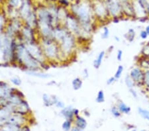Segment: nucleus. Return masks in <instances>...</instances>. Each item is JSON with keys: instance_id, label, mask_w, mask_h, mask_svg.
<instances>
[{"instance_id": "1", "label": "nucleus", "mask_w": 149, "mask_h": 131, "mask_svg": "<svg viewBox=\"0 0 149 131\" xmlns=\"http://www.w3.org/2000/svg\"><path fill=\"white\" fill-rule=\"evenodd\" d=\"M15 64L26 71L42 70L40 64L28 52L25 43L18 42L15 54Z\"/></svg>"}, {"instance_id": "2", "label": "nucleus", "mask_w": 149, "mask_h": 131, "mask_svg": "<svg viewBox=\"0 0 149 131\" xmlns=\"http://www.w3.org/2000/svg\"><path fill=\"white\" fill-rule=\"evenodd\" d=\"M38 40L47 61L50 65L61 64L67 62L62 56L58 44L53 39L40 38Z\"/></svg>"}, {"instance_id": "3", "label": "nucleus", "mask_w": 149, "mask_h": 131, "mask_svg": "<svg viewBox=\"0 0 149 131\" xmlns=\"http://www.w3.org/2000/svg\"><path fill=\"white\" fill-rule=\"evenodd\" d=\"M72 14L79 21L80 25H92L93 8L88 1H80L72 6Z\"/></svg>"}, {"instance_id": "4", "label": "nucleus", "mask_w": 149, "mask_h": 131, "mask_svg": "<svg viewBox=\"0 0 149 131\" xmlns=\"http://www.w3.org/2000/svg\"><path fill=\"white\" fill-rule=\"evenodd\" d=\"M58 44L62 56L66 61L73 56L78 44L77 38L70 32Z\"/></svg>"}, {"instance_id": "5", "label": "nucleus", "mask_w": 149, "mask_h": 131, "mask_svg": "<svg viewBox=\"0 0 149 131\" xmlns=\"http://www.w3.org/2000/svg\"><path fill=\"white\" fill-rule=\"evenodd\" d=\"M25 44L31 55L40 64L42 70H47L49 68L50 64L47 61V59L44 55L42 48L39 43V40L29 42V43H25Z\"/></svg>"}, {"instance_id": "6", "label": "nucleus", "mask_w": 149, "mask_h": 131, "mask_svg": "<svg viewBox=\"0 0 149 131\" xmlns=\"http://www.w3.org/2000/svg\"><path fill=\"white\" fill-rule=\"evenodd\" d=\"M16 40H17V42H23V43L38 41V36L37 30L24 24Z\"/></svg>"}, {"instance_id": "7", "label": "nucleus", "mask_w": 149, "mask_h": 131, "mask_svg": "<svg viewBox=\"0 0 149 131\" xmlns=\"http://www.w3.org/2000/svg\"><path fill=\"white\" fill-rule=\"evenodd\" d=\"M63 26H64L66 29L75 36L76 38L80 37L81 33L80 23L75 17V16H74L72 13H69Z\"/></svg>"}, {"instance_id": "8", "label": "nucleus", "mask_w": 149, "mask_h": 131, "mask_svg": "<svg viewBox=\"0 0 149 131\" xmlns=\"http://www.w3.org/2000/svg\"><path fill=\"white\" fill-rule=\"evenodd\" d=\"M105 6L107 7L109 16L113 19L118 18L123 11L121 4L119 0H106Z\"/></svg>"}, {"instance_id": "9", "label": "nucleus", "mask_w": 149, "mask_h": 131, "mask_svg": "<svg viewBox=\"0 0 149 131\" xmlns=\"http://www.w3.org/2000/svg\"><path fill=\"white\" fill-rule=\"evenodd\" d=\"M93 11L96 17L95 19H97L100 21H105L109 16L105 4H103L100 1L96 2L93 5Z\"/></svg>"}, {"instance_id": "10", "label": "nucleus", "mask_w": 149, "mask_h": 131, "mask_svg": "<svg viewBox=\"0 0 149 131\" xmlns=\"http://www.w3.org/2000/svg\"><path fill=\"white\" fill-rule=\"evenodd\" d=\"M129 76L134 81L135 85L144 86V70L140 66L132 69L129 73Z\"/></svg>"}, {"instance_id": "11", "label": "nucleus", "mask_w": 149, "mask_h": 131, "mask_svg": "<svg viewBox=\"0 0 149 131\" xmlns=\"http://www.w3.org/2000/svg\"><path fill=\"white\" fill-rule=\"evenodd\" d=\"M11 107L13 109V113H18L23 115L28 116L31 113L30 106L25 98L21 100L20 103L17 105L16 106Z\"/></svg>"}, {"instance_id": "12", "label": "nucleus", "mask_w": 149, "mask_h": 131, "mask_svg": "<svg viewBox=\"0 0 149 131\" xmlns=\"http://www.w3.org/2000/svg\"><path fill=\"white\" fill-rule=\"evenodd\" d=\"M27 115H23L21 114L18 113H13L9 118L8 123L9 124H13V125H16L20 127H23L24 125H26L27 124Z\"/></svg>"}, {"instance_id": "13", "label": "nucleus", "mask_w": 149, "mask_h": 131, "mask_svg": "<svg viewBox=\"0 0 149 131\" xmlns=\"http://www.w3.org/2000/svg\"><path fill=\"white\" fill-rule=\"evenodd\" d=\"M61 115L65 119V120H69L74 121L75 119V115H74V108L72 106H67L64 108L61 109Z\"/></svg>"}, {"instance_id": "14", "label": "nucleus", "mask_w": 149, "mask_h": 131, "mask_svg": "<svg viewBox=\"0 0 149 131\" xmlns=\"http://www.w3.org/2000/svg\"><path fill=\"white\" fill-rule=\"evenodd\" d=\"M42 103L45 107H49L54 105L59 99L56 95H51L48 94H43L42 96Z\"/></svg>"}, {"instance_id": "15", "label": "nucleus", "mask_w": 149, "mask_h": 131, "mask_svg": "<svg viewBox=\"0 0 149 131\" xmlns=\"http://www.w3.org/2000/svg\"><path fill=\"white\" fill-rule=\"evenodd\" d=\"M14 87H10L8 83L0 82V98H6L13 91Z\"/></svg>"}, {"instance_id": "16", "label": "nucleus", "mask_w": 149, "mask_h": 131, "mask_svg": "<svg viewBox=\"0 0 149 131\" xmlns=\"http://www.w3.org/2000/svg\"><path fill=\"white\" fill-rule=\"evenodd\" d=\"M73 123L74 124V126L84 130L86 129L88 124L86 119H84L83 116H81L80 115L75 116Z\"/></svg>"}, {"instance_id": "17", "label": "nucleus", "mask_w": 149, "mask_h": 131, "mask_svg": "<svg viewBox=\"0 0 149 131\" xmlns=\"http://www.w3.org/2000/svg\"><path fill=\"white\" fill-rule=\"evenodd\" d=\"M28 75L31 76H34L36 78H41V79H48L52 77L51 74L43 72L42 70H35V71H27Z\"/></svg>"}, {"instance_id": "18", "label": "nucleus", "mask_w": 149, "mask_h": 131, "mask_svg": "<svg viewBox=\"0 0 149 131\" xmlns=\"http://www.w3.org/2000/svg\"><path fill=\"white\" fill-rule=\"evenodd\" d=\"M105 52L104 51H101L100 53L98 54L97 58L93 60V68L97 70V69H99L101 67L103 60L105 57Z\"/></svg>"}, {"instance_id": "19", "label": "nucleus", "mask_w": 149, "mask_h": 131, "mask_svg": "<svg viewBox=\"0 0 149 131\" xmlns=\"http://www.w3.org/2000/svg\"><path fill=\"white\" fill-rule=\"evenodd\" d=\"M117 107L121 114H129L131 113V107L126 105L123 101H119L117 105Z\"/></svg>"}, {"instance_id": "20", "label": "nucleus", "mask_w": 149, "mask_h": 131, "mask_svg": "<svg viewBox=\"0 0 149 131\" xmlns=\"http://www.w3.org/2000/svg\"><path fill=\"white\" fill-rule=\"evenodd\" d=\"M72 86L74 91H78L83 86V81L80 78H75L72 81Z\"/></svg>"}, {"instance_id": "21", "label": "nucleus", "mask_w": 149, "mask_h": 131, "mask_svg": "<svg viewBox=\"0 0 149 131\" xmlns=\"http://www.w3.org/2000/svg\"><path fill=\"white\" fill-rule=\"evenodd\" d=\"M21 127L16 125L7 123L2 127V130L3 131H21Z\"/></svg>"}, {"instance_id": "22", "label": "nucleus", "mask_w": 149, "mask_h": 131, "mask_svg": "<svg viewBox=\"0 0 149 131\" xmlns=\"http://www.w3.org/2000/svg\"><path fill=\"white\" fill-rule=\"evenodd\" d=\"M8 21H9L7 20V18L3 15H0V35L5 33Z\"/></svg>"}, {"instance_id": "23", "label": "nucleus", "mask_w": 149, "mask_h": 131, "mask_svg": "<svg viewBox=\"0 0 149 131\" xmlns=\"http://www.w3.org/2000/svg\"><path fill=\"white\" fill-rule=\"evenodd\" d=\"M125 83L126 86L129 89H131V88H133L134 85H135V83H134V81L132 80V78L129 75H127L125 76Z\"/></svg>"}, {"instance_id": "24", "label": "nucleus", "mask_w": 149, "mask_h": 131, "mask_svg": "<svg viewBox=\"0 0 149 131\" xmlns=\"http://www.w3.org/2000/svg\"><path fill=\"white\" fill-rule=\"evenodd\" d=\"M135 31H134V30L133 28H129L128 30V32L127 33V34L125 35V36L127 40H128L129 42H133L134 39V37H135Z\"/></svg>"}, {"instance_id": "25", "label": "nucleus", "mask_w": 149, "mask_h": 131, "mask_svg": "<svg viewBox=\"0 0 149 131\" xmlns=\"http://www.w3.org/2000/svg\"><path fill=\"white\" fill-rule=\"evenodd\" d=\"M105 94L104 91L103 90H100L99 91L97 92V96H96L95 98V101L97 102V103H103L105 102Z\"/></svg>"}, {"instance_id": "26", "label": "nucleus", "mask_w": 149, "mask_h": 131, "mask_svg": "<svg viewBox=\"0 0 149 131\" xmlns=\"http://www.w3.org/2000/svg\"><path fill=\"white\" fill-rule=\"evenodd\" d=\"M72 121L65 120L62 123V128L64 131H70L72 128Z\"/></svg>"}, {"instance_id": "27", "label": "nucleus", "mask_w": 149, "mask_h": 131, "mask_svg": "<svg viewBox=\"0 0 149 131\" xmlns=\"http://www.w3.org/2000/svg\"><path fill=\"white\" fill-rule=\"evenodd\" d=\"M138 112L139 115H140L144 119H146V120L149 121V111L144 109L143 108H141V107H139Z\"/></svg>"}, {"instance_id": "28", "label": "nucleus", "mask_w": 149, "mask_h": 131, "mask_svg": "<svg viewBox=\"0 0 149 131\" xmlns=\"http://www.w3.org/2000/svg\"><path fill=\"white\" fill-rule=\"evenodd\" d=\"M10 81L12 84L15 85V87H19L22 84V80L18 76H13L11 78Z\"/></svg>"}, {"instance_id": "29", "label": "nucleus", "mask_w": 149, "mask_h": 131, "mask_svg": "<svg viewBox=\"0 0 149 131\" xmlns=\"http://www.w3.org/2000/svg\"><path fill=\"white\" fill-rule=\"evenodd\" d=\"M124 70V67L122 65H119L117 68V70L115 71L114 77L117 80H118L121 77L123 74V72Z\"/></svg>"}, {"instance_id": "30", "label": "nucleus", "mask_w": 149, "mask_h": 131, "mask_svg": "<svg viewBox=\"0 0 149 131\" xmlns=\"http://www.w3.org/2000/svg\"><path fill=\"white\" fill-rule=\"evenodd\" d=\"M110 111H111V113L112 114V115L114 116L115 118H119L121 116V112L119 111V109L117 108V106H113L111 109H110Z\"/></svg>"}, {"instance_id": "31", "label": "nucleus", "mask_w": 149, "mask_h": 131, "mask_svg": "<svg viewBox=\"0 0 149 131\" xmlns=\"http://www.w3.org/2000/svg\"><path fill=\"white\" fill-rule=\"evenodd\" d=\"M136 1L145 9L146 11L147 12L148 15H149V3L147 2V1L146 0H136Z\"/></svg>"}, {"instance_id": "32", "label": "nucleus", "mask_w": 149, "mask_h": 131, "mask_svg": "<svg viewBox=\"0 0 149 131\" xmlns=\"http://www.w3.org/2000/svg\"><path fill=\"white\" fill-rule=\"evenodd\" d=\"M109 29L107 27H105L103 28V32L102 33V36H101V37H102V39H107L109 37Z\"/></svg>"}, {"instance_id": "33", "label": "nucleus", "mask_w": 149, "mask_h": 131, "mask_svg": "<svg viewBox=\"0 0 149 131\" xmlns=\"http://www.w3.org/2000/svg\"><path fill=\"white\" fill-rule=\"evenodd\" d=\"M149 83V69L144 70V86Z\"/></svg>"}, {"instance_id": "34", "label": "nucleus", "mask_w": 149, "mask_h": 131, "mask_svg": "<svg viewBox=\"0 0 149 131\" xmlns=\"http://www.w3.org/2000/svg\"><path fill=\"white\" fill-rule=\"evenodd\" d=\"M54 106L57 107V108L58 109H62L63 108H64V107H66L65 105V103H64V102H63L62 101H61V99H58V101H56V104L54 105Z\"/></svg>"}, {"instance_id": "35", "label": "nucleus", "mask_w": 149, "mask_h": 131, "mask_svg": "<svg viewBox=\"0 0 149 131\" xmlns=\"http://www.w3.org/2000/svg\"><path fill=\"white\" fill-rule=\"evenodd\" d=\"M116 81H117V80L115 79L114 76H111V77H110V78H109V79H108V80H107L106 83H107V85H112V84H113V83H114L115 82H116Z\"/></svg>"}, {"instance_id": "36", "label": "nucleus", "mask_w": 149, "mask_h": 131, "mask_svg": "<svg viewBox=\"0 0 149 131\" xmlns=\"http://www.w3.org/2000/svg\"><path fill=\"white\" fill-rule=\"evenodd\" d=\"M129 93H130L131 95H132V97H134V99H136L138 97L137 95V92H136L135 90L134 89V88H131V89H129Z\"/></svg>"}, {"instance_id": "37", "label": "nucleus", "mask_w": 149, "mask_h": 131, "mask_svg": "<svg viewBox=\"0 0 149 131\" xmlns=\"http://www.w3.org/2000/svg\"><path fill=\"white\" fill-rule=\"evenodd\" d=\"M123 54V51H121V50H119V51L117 52V60L119 62H121L122 60Z\"/></svg>"}, {"instance_id": "38", "label": "nucleus", "mask_w": 149, "mask_h": 131, "mask_svg": "<svg viewBox=\"0 0 149 131\" xmlns=\"http://www.w3.org/2000/svg\"><path fill=\"white\" fill-rule=\"evenodd\" d=\"M148 34L147 33H146V32L145 31V30H141V33H140V37H141V38L142 39H147V37H148Z\"/></svg>"}, {"instance_id": "39", "label": "nucleus", "mask_w": 149, "mask_h": 131, "mask_svg": "<svg viewBox=\"0 0 149 131\" xmlns=\"http://www.w3.org/2000/svg\"><path fill=\"white\" fill-rule=\"evenodd\" d=\"M89 71L88 69H84L83 71V77L84 78H88L89 77Z\"/></svg>"}, {"instance_id": "40", "label": "nucleus", "mask_w": 149, "mask_h": 131, "mask_svg": "<svg viewBox=\"0 0 149 131\" xmlns=\"http://www.w3.org/2000/svg\"><path fill=\"white\" fill-rule=\"evenodd\" d=\"M70 131H84V130L80 129V128H78L77 127H76V126H74V127L72 128V129H71Z\"/></svg>"}, {"instance_id": "41", "label": "nucleus", "mask_w": 149, "mask_h": 131, "mask_svg": "<svg viewBox=\"0 0 149 131\" xmlns=\"http://www.w3.org/2000/svg\"><path fill=\"white\" fill-rule=\"evenodd\" d=\"M145 31L146 32V33H147L148 35H149V25H148L147 27H146V28H145Z\"/></svg>"}, {"instance_id": "42", "label": "nucleus", "mask_w": 149, "mask_h": 131, "mask_svg": "<svg viewBox=\"0 0 149 131\" xmlns=\"http://www.w3.org/2000/svg\"><path fill=\"white\" fill-rule=\"evenodd\" d=\"M115 40H117V41H119V37H115Z\"/></svg>"}, {"instance_id": "43", "label": "nucleus", "mask_w": 149, "mask_h": 131, "mask_svg": "<svg viewBox=\"0 0 149 131\" xmlns=\"http://www.w3.org/2000/svg\"><path fill=\"white\" fill-rule=\"evenodd\" d=\"M127 131H136V129H133V130H127Z\"/></svg>"}, {"instance_id": "44", "label": "nucleus", "mask_w": 149, "mask_h": 131, "mask_svg": "<svg viewBox=\"0 0 149 131\" xmlns=\"http://www.w3.org/2000/svg\"><path fill=\"white\" fill-rule=\"evenodd\" d=\"M140 131H146V130H140Z\"/></svg>"}, {"instance_id": "45", "label": "nucleus", "mask_w": 149, "mask_h": 131, "mask_svg": "<svg viewBox=\"0 0 149 131\" xmlns=\"http://www.w3.org/2000/svg\"><path fill=\"white\" fill-rule=\"evenodd\" d=\"M0 131H3V130H2V128H0Z\"/></svg>"}, {"instance_id": "46", "label": "nucleus", "mask_w": 149, "mask_h": 131, "mask_svg": "<svg viewBox=\"0 0 149 131\" xmlns=\"http://www.w3.org/2000/svg\"><path fill=\"white\" fill-rule=\"evenodd\" d=\"M49 131H53V130H49Z\"/></svg>"}]
</instances>
